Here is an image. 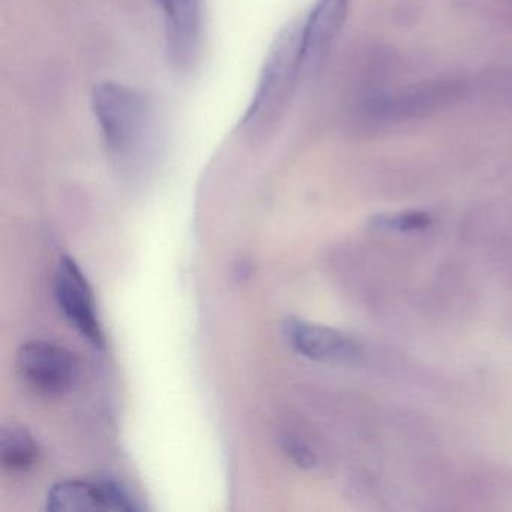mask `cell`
I'll return each instance as SVG.
<instances>
[{
  "mask_svg": "<svg viewBox=\"0 0 512 512\" xmlns=\"http://www.w3.org/2000/svg\"><path fill=\"white\" fill-rule=\"evenodd\" d=\"M301 77V25L290 22L269 46L253 97L239 124L242 133L250 139H262L271 133L283 118Z\"/></svg>",
  "mask_w": 512,
  "mask_h": 512,
  "instance_id": "1",
  "label": "cell"
},
{
  "mask_svg": "<svg viewBox=\"0 0 512 512\" xmlns=\"http://www.w3.org/2000/svg\"><path fill=\"white\" fill-rule=\"evenodd\" d=\"M91 106L101 139L118 160L140 157L158 139L155 106L142 91L100 83L92 91Z\"/></svg>",
  "mask_w": 512,
  "mask_h": 512,
  "instance_id": "2",
  "label": "cell"
},
{
  "mask_svg": "<svg viewBox=\"0 0 512 512\" xmlns=\"http://www.w3.org/2000/svg\"><path fill=\"white\" fill-rule=\"evenodd\" d=\"M16 368L26 388L47 398L61 397L79 377L76 355L49 341L23 344L17 353Z\"/></svg>",
  "mask_w": 512,
  "mask_h": 512,
  "instance_id": "3",
  "label": "cell"
},
{
  "mask_svg": "<svg viewBox=\"0 0 512 512\" xmlns=\"http://www.w3.org/2000/svg\"><path fill=\"white\" fill-rule=\"evenodd\" d=\"M56 299L68 322L95 347L106 346L103 326L98 317L94 292L76 260L64 256L55 280Z\"/></svg>",
  "mask_w": 512,
  "mask_h": 512,
  "instance_id": "4",
  "label": "cell"
},
{
  "mask_svg": "<svg viewBox=\"0 0 512 512\" xmlns=\"http://www.w3.org/2000/svg\"><path fill=\"white\" fill-rule=\"evenodd\" d=\"M47 511H139L136 499L113 481H64L53 485L47 494Z\"/></svg>",
  "mask_w": 512,
  "mask_h": 512,
  "instance_id": "5",
  "label": "cell"
},
{
  "mask_svg": "<svg viewBox=\"0 0 512 512\" xmlns=\"http://www.w3.org/2000/svg\"><path fill=\"white\" fill-rule=\"evenodd\" d=\"M349 13V0H316L301 25L302 76L317 71L337 41Z\"/></svg>",
  "mask_w": 512,
  "mask_h": 512,
  "instance_id": "6",
  "label": "cell"
},
{
  "mask_svg": "<svg viewBox=\"0 0 512 512\" xmlns=\"http://www.w3.org/2000/svg\"><path fill=\"white\" fill-rule=\"evenodd\" d=\"M164 20L166 52L172 65L187 70L196 61L202 37V0H157Z\"/></svg>",
  "mask_w": 512,
  "mask_h": 512,
  "instance_id": "7",
  "label": "cell"
},
{
  "mask_svg": "<svg viewBox=\"0 0 512 512\" xmlns=\"http://www.w3.org/2000/svg\"><path fill=\"white\" fill-rule=\"evenodd\" d=\"M290 346L305 358L326 364H352L361 358V349L352 338L325 326L290 319L284 325Z\"/></svg>",
  "mask_w": 512,
  "mask_h": 512,
  "instance_id": "8",
  "label": "cell"
},
{
  "mask_svg": "<svg viewBox=\"0 0 512 512\" xmlns=\"http://www.w3.org/2000/svg\"><path fill=\"white\" fill-rule=\"evenodd\" d=\"M449 97H452L451 85L434 83L416 86L401 94L376 98L368 104V112L383 119L413 118L416 115H427L443 101L449 100Z\"/></svg>",
  "mask_w": 512,
  "mask_h": 512,
  "instance_id": "9",
  "label": "cell"
},
{
  "mask_svg": "<svg viewBox=\"0 0 512 512\" xmlns=\"http://www.w3.org/2000/svg\"><path fill=\"white\" fill-rule=\"evenodd\" d=\"M40 455V443L28 428L10 425L0 433V463L10 472H28Z\"/></svg>",
  "mask_w": 512,
  "mask_h": 512,
  "instance_id": "10",
  "label": "cell"
},
{
  "mask_svg": "<svg viewBox=\"0 0 512 512\" xmlns=\"http://www.w3.org/2000/svg\"><path fill=\"white\" fill-rule=\"evenodd\" d=\"M430 215L425 212H401L397 215H380L373 226L383 232H412L430 226Z\"/></svg>",
  "mask_w": 512,
  "mask_h": 512,
  "instance_id": "11",
  "label": "cell"
},
{
  "mask_svg": "<svg viewBox=\"0 0 512 512\" xmlns=\"http://www.w3.org/2000/svg\"><path fill=\"white\" fill-rule=\"evenodd\" d=\"M287 454L292 457L295 463L302 467H311L316 464V457H314L311 449L299 440H287Z\"/></svg>",
  "mask_w": 512,
  "mask_h": 512,
  "instance_id": "12",
  "label": "cell"
}]
</instances>
